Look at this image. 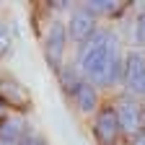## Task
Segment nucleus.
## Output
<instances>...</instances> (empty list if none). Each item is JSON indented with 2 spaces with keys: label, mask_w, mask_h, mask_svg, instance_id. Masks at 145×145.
<instances>
[{
  "label": "nucleus",
  "mask_w": 145,
  "mask_h": 145,
  "mask_svg": "<svg viewBox=\"0 0 145 145\" xmlns=\"http://www.w3.org/2000/svg\"><path fill=\"white\" fill-rule=\"evenodd\" d=\"M135 34H137V42L145 44V13L137 18V24H135Z\"/></svg>",
  "instance_id": "12"
},
{
  "label": "nucleus",
  "mask_w": 145,
  "mask_h": 145,
  "mask_svg": "<svg viewBox=\"0 0 145 145\" xmlns=\"http://www.w3.org/2000/svg\"><path fill=\"white\" fill-rule=\"evenodd\" d=\"M72 99H75V104H78V109L83 114H91L99 106V93H96L93 83H86V80H80L72 88Z\"/></svg>",
  "instance_id": "7"
},
{
  "label": "nucleus",
  "mask_w": 145,
  "mask_h": 145,
  "mask_svg": "<svg viewBox=\"0 0 145 145\" xmlns=\"http://www.w3.org/2000/svg\"><path fill=\"white\" fill-rule=\"evenodd\" d=\"M80 70L96 86H112L119 78V70L124 72V65L117 54V39L109 31H96L80 54Z\"/></svg>",
  "instance_id": "1"
},
{
  "label": "nucleus",
  "mask_w": 145,
  "mask_h": 145,
  "mask_svg": "<svg viewBox=\"0 0 145 145\" xmlns=\"http://www.w3.org/2000/svg\"><path fill=\"white\" fill-rule=\"evenodd\" d=\"M135 145H145V135H137L135 137Z\"/></svg>",
  "instance_id": "14"
},
{
  "label": "nucleus",
  "mask_w": 145,
  "mask_h": 145,
  "mask_svg": "<svg viewBox=\"0 0 145 145\" xmlns=\"http://www.w3.org/2000/svg\"><path fill=\"white\" fill-rule=\"evenodd\" d=\"M65 42H67V31L62 21H54L47 31V39H44V54L54 70L62 67V57H65Z\"/></svg>",
  "instance_id": "3"
},
{
  "label": "nucleus",
  "mask_w": 145,
  "mask_h": 145,
  "mask_svg": "<svg viewBox=\"0 0 145 145\" xmlns=\"http://www.w3.org/2000/svg\"><path fill=\"white\" fill-rule=\"evenodd\" d=\"M0 104H10V106H24L26 104V91L24 86H18L13 78H0Z\"/></svg>",
  "instance_id": "8"
},
{
  "label": "nucleus",
  "mask_w": 145,
  "mask_h": 145,
  "mask_svg": "<svg viewBox=\"0 0 145 145\" xmlns=\"http://www.w3.org/2000/svg\"><path fill=\"white\" fill-rule=\"evenodd\" d=\"M67 34L72 36L75 42H91L93 39V34H96V18L91 16L86 8L83 10H75L70 16V24H67Z\"/></svg>",
  "instance_id": "5"
},
{
  "label": "nucleus",
  "mask_w": 145,
  "mask_h": 145,
  "mask_svg": "<svg viewBox=\"0 0 145 145\" xmlns=\"http://www.w3.org/2000/svg\"><path fill=\"white\" fill-rule=\"evenodd\" d=\"M0 109H3V104H0Z\"/></svg>",
  "instance_id": "15"
},
{
  "label": "nucleus",
  "mask_w": 145,
  "mask_h": 145,
  "mask_svg": "<svg viewBox=\"0 0 145 145\" xmlns=\"http://www.w3.org/2000/svg\"><path fill=\"white\" fill-rule=\"evenodd\" d=\"M119 132V119H117V112H101L96 117V137L104 142V145H112L114 137Z\"/></svg>",
  "instance_id": "6"
},
{
  "label": "nucleus",
  "mask_w": 145,
  "mask_h": 145,
  "mask_svg": "<svg viewBox=\"0 0 145 145\" xmlns=\"http://www.w3.org/2000/svg\"><path fill=\"white\" fill-rule=\"evenodd\" d=\"M18 145H47V140L39 132H24V137H21Z\"/></svg>",
  "instance_id": "11"
},
{
  "label": "nucleus",
  "mask_w": 145,
  "mask_h": 145,
  "mask_svg": "<svg viewBox=\"0 0 145 145\" xmlns=\"http://www.w3.org/2000/svg\"><path fill=\"white\" fill-rule=\"evenodd\" d=\"M0 145H3V142H0Z\"/></svg>",
  "instance_id": "16"
},
{
  "label": "nucleus",
  "mask_w": 145,
  "mask_h": 145,
  "mask_svg": "<svg viewBox=\"0 0 145 145\" xmlns=\"http://www.w3.org/2000/svg\"><path fill=\"white\" fill-rule=\"evenodd\" d=\"M124 86L132 93H145V54L140 49L127 52L124 57Z\"/></svg>",
  "instance_id": "2"
},
{
  "label": "nucleus",
  "mask_w": 145,
  "mask_h": 145,
  "mask_svg": "<svg viewBox=\"0 0 145 145\" xmlns=\"http://www.w3.org/2000/svg\"><path fill=\"white\" fill-rule=\"evenodd\" d=\"M142 114L145 109L132 101V99H119L117 104V119H119V130L127 135H137L140 127H142Z\"/></svg>",
  "instance_id": "4"
},
{
  "label": "nucleus",
  "mask_w": 145,
  "mask_h": 145,
  "mask_svg": "<svg viewBox=\"0 0 145 145\" xmlns=\"http://www.w3.org/2000/svg\"><path fill=\"white\" fill-rule=\"evenodd\" d=\"M10 47V36H8V29H5V24L0 21V52L3 49H8Z\"/></svg>",
  "instance_id": "13"
},
{
  "label": "nucleus",
  "mask_w": 145,
  "mask_h": 145,
  "mask_svg": "<svg viewBox=\"0 0 145 145\" xmlns=\"http://www.w3.org/2000/svg\"><path fill=\"white\" fill-rule=\"evenodd\" d=\"M119 8V3H114V0H91V3L86 5V10L91 16H96V13H114Z\"/></svg>",
  "instance_id": "10"
},
{
  "label": "nucleus",
  "mask_w": 145,
  "mask_h": 145,
  "mask_svg": "<svg viewBox=\"0 0 145 145\" xmlns=\"http://www.w3.org/2000/svg\"><path fill=\"white\" fill-rule=\"evenodd\" d=\"M24 137V124L18 119H5L0 124V142L3 145H18Z\"/></svg>",
  "instance_id": "9"
}]
</instances>
